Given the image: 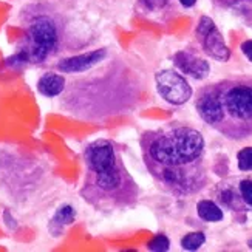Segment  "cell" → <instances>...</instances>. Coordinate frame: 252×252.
<instances>
[{"mask_svg":"<svg viewBox=\"0 0 252 252\" xmlns=\"http://www.w3.org/2000/svg\"><path fill=\"white\" fill-rule=\"evenodd\" d=\"M85 175L81 196L101 212L124 211L136 206L139 186L127 170L119 144L113 139H96L84 150Z\"/></svg>","mask_w":252,"mask_h":252,"instance_id":"obj_3","label":"cell"},{"mask_svg":"<svg viewBox=\"0 0 252 252\" xmlns=\"http://www.w3.org/2000/svg\"><path fill=\"white\" fill-rule=\"evenodd\" d=\"M65 85H67L65 76L59 73L47 71L37 81V92L45 97H56L62 94V92L65 90Z\"/></svg>","mask_w":252,"mask_h":252,"instance_id":"obj_11","label":"cell"},{"mask_svg":"<svg viewBox=\"0 0 252 252\" xmlns=\"http://www.w3.org/2000/svg\"><path fill=\"white\" fill-rule=\"evenodd\" d=\"M237 164H238V169L242 172H251L252 170V147H245L238 152Z\"/></svg>","mask_w":252,"mask_h":252,"instance_id":"obj_16","label":"cell"},{"mask_svg":"<svg viewBox=\"0 0 252 252\" xmlns=\"http://www.w3.org/2000/svg\"><path fill=\"white\" fill-rule=\"evenodd\" d=\"M169 3V0H139V5L144 8L146 11H159L162 8H166Z\"/></svg>","mask_w":252,"mask_h":252,"instance_id":"obj_17","label":"cell"},{"mask_svg":"<svg viewBox=\"0 0 252 252\" xmlns=\"http://www.w3.org/2000/svg\"><path fill=\"white\" fill-rule=\"evenodd\" d=\"M248 246H249V248L252 249V237H251V238L248 240Z\"/></svg>","mask_w":252,"mask_h":252,"instance_id":"obj_20","label":"cell"},{"mask_svg":"<svg viewBox=\"0 0 252 252\" xmlns=\"http://www.w3.org/2000/svg\"><path fill=\"white\" fill-rule=\"evenodd\" d=\"M195 110L211 128L231 141L252 136V78L235 76L203 85Z\"/></svg>","mask_w":252,"mask_h":252,"instance_id":"obj_4","label":"cell"},{"mask_svg":"<svg viewBox=\"0 0 252 252\" xmlns=\"http://www.w3.org/2000/svg\"><path fill=\"white\" fill-rule=\"evenodd\" d=\"M178 2H180L184 8H192V6L196 5V2H198V0H178Z\"/></svg>","mask_w":252,"mask_h":252,"instance_id":"obj_19","label":"cell"},{"mask_svg":"<svg viewBox=\"0 0 252 252\" xmlns=\"http://www.w3.org/2000/svg\"><path fill=\"white\" fill-rule=\"evenodd\" d=\"M172 61H173L175 67H177L184 76H189V78H192L195 81H203L211 73L209 62L188 50L177 51L173 54Z\"/></svg>","mask_w":252,"mask_h":252,"instance_id":"obj_10","label":"cell"},{"mask_svg":"<svg viewBox=\"0 0 252 252\" xmlns=\"http://www.w3.org/2000/svg\"><path fill=\"white\" fill-rule=\"evenodd\" d=\"M74 217H76V211L73 209V206H62L51 220V226H58V229L54 231V235H58L63 226L71 224L74 221Z\"/></svg>","mask_w":252,"mask_h":252,"instance_id":"obj_13","label":"cell"},{"mask_svg":"<svg viewBox=\"0 0 252 252\" xmlns=\"http://www.w3.org/2000/svg\"><path fill=\"white\" fill-rule=\"evenodd\" d=\"M204 243H206V235L201 231L186 234L180 242V245L184 251H198Z\"/></svg>","mask_w":252,"mask_h":252,"instance_id":"obj_14","label":"cell"},{"mask_svg":"<svg viewBox=\"0 0 252 252\" xmlns=\"http://www.w3.org/2000/svg\"><path fill=\"white\" fill-rule=\"evenodd\" d=\"M25 36L14 56L6 59L9 65H40L62 50L65 24L54 9L45 5H31L24 9Z\"/></svg>","mask_w":252,"mask_h":252,"instance_id":"obj_5","label":"cell"},{"mask_svg":"<svg viewBox=\"0 0 252 252\" xmlns=\"http://www.w3.org/2000/svg\"><path fill=\"white\" fill-rule=\"evenodd\" d=\"M108 56V50L107 48H97L84 54H78V56H71V58H65L61 59L56 63V68L61 73H67V74H78L84 73L87 70H90L96 67L97 63H101L107 59Z\"/></svg>","mask_w":252,"mask_h":252,"instance_id":"obj_9","label":"cell"},{"mask_svg":"<svg viewBox=\"0 0 252 252\" xmlns=\"http://www.w3.org/2000/svg\"><path fill=\"white\" fill-rule=\"evenodd\" d=\"M142 87V74L126 61L113 58L68 79L61 108L82 121L101 123L133 112Z\"/></svg>","mask_w":252,"mask_h":252,"instance_id":"obj_2","label":"cell"},{"mask_svg":"<svg viewBox=\"0 0 252 252\" xmlns=\"http://www.w3.org/2000/svg\"><path fill=\"white\" fill-rule=\"evenodd\" d=\"M195 37L209 58L218 62H227L231 59V50L227 48L220 30L217 28L211 17L203 16L198 20V25L195 28Z\"/></svg>","mask_w":252,"mask_h":252,"instance_id":"obj_8","label":"cell"},{"mask_svg":"<svg viewBox=\"0 0 252 252\" xmlns=\"http://www.w3.org/2000/svg\"><path fill=\"white\" fill-rule=\"evenodd\" d=\"M212 200L235 215L252 211V178L231 177L217 183L212 189Z\"/></svg>","mask_w":252,"mask_h":252,"instance_id":"obj_6","label":"cell"},{"mask_svg":"<svg viewBox=\"0 0 252 252\" xmlns=\"http://www.w3.org/2000/svg\"><path fill=\"white\" fill-rule=\"evenodd\" d=\"M147 249L152 251V252H166V251L170 249V240L167 238V235L158 234L149 242Z\"/></svg>","mask_w":252,"mask_h":252,"instance_id":"obj_15","label":"cell"},{"mask_svg":"<svg viewBox=\"0 0 252 252\" xmlns=\"http://www.w3.org/2000/svg\"><path fill=\"white\" fill-rule=\"evenodd\" d=\"M139 146L147 172L166 193L186 198L200 193L209 183L206 142L196 128L172 123L147 130Z\"/></svg>","mask_w":252,"mask_h":252,"instance_id":"obj_1","label":"cell"},{"mask_svg":"<svg viewBox=\"0 0 252 252\" xmlns=\"http://www.w3.org/2000/svg\"><path fill=\"white\" fill-rule=\"evenodd\" d=\"M242 53L248 58L249 62H252V39L245 40V42L242 43Z\"/></svg>","mask_w":252,"mask_h":252,"instance_id":"obj_18","label":"cell"},{"mask_svg":"<svg viewBox=\"0 0 252 252\" xmlns=\"http://www.w3.org/2000/svg\"><path fill=\"white\" fill-rule=\"evenodd\" d=\"M196 214L206 223H218L224 218V212L214 200H200L196 203Z\"/></svg>","mask_w":252,"mask_h":252,"instance_id":"obj_12","label":"cell"},{"mask_svg":"<svg viewBox=\"0 0 252 252\" xmlns=\"http://www.w3.org/2000/svg\"><path fill=\"white\" fill-rule=\"evenodd\" d=\"M155 84L158 94L170 105H184L193 94L188 79L170 68L155 73Z\"/></svg>","mask_w":252,"mask_h":252,"instance_id":"obj_7","label":"cell"}]
</instances>
